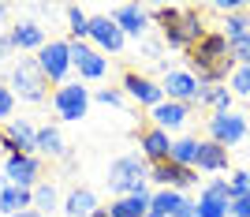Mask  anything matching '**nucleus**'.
<instances>
[{
  "mask_svg": "<svg viewBox=\"0 0 250 217\" xmlns=\"http://www.w3.org/2000/svg\"><path fill=\"white\" fill-rule=\"evenodd\" d=\"M11 94H15V101H45L49 97V79H45V72L38 68V60L34 56H19V60L11 64V79H8Z\"/></svg>",
  "mask_w": 250,
  "mask_h": 217,
  "instance_id": "7ed1b4c3",
  "label": "nucleus"
},
{
  "mask_svg": "<svg viewBox=\"0 0 250 217\" xmlns=\"http://www.w3.org/2000/svg\"><path fill=\"white\" fill-rule=\"evenodd\" d=\"M11 45L19 52H42L45 49V30H42V23H34V19H22L11 26Z\"/></svg>",
  "mask_w": 250,
  "mask_h": 217,
  "instance_id": "a211bd4d",
  "label": "nucleus"
},
{
  "mask_svg": "<svg viewBox=\"0 0 250 217\" xmlns=\"http://www.w3.org/2000/svg\"><path fill=\"white\" fill-rule=\"evenodd\" d=\"M142 52H146V60H157V56H161V42H146Z\"/></svg>",
  "mask_w": 250,
  "mask_h": 217,
  "instance_id": "58836bf2",
  "label": "nucleus"
},
{
  "mask_svg": "<svg viewBox=\"0 0 250 217\" xmlns=\"http://www.w3.org/2000/svg\"><path fill=\"white\" fill-rule=\"evenodd\" d=\"M228 49H231V60H235V68H250V34H243V38L228 42Z\"/></svg>",
  "mask_w": 250,
  "mask_h": 217,
  "instance_id": "7c9ffc66",
  "label": "nucleus"
},
{
  "mask_svg": "<svg viewBox=\"0 0 250 217\" xmlns=\"http://www.w3.org/2000/svg\"><path fill=\"white\" fill-rule=\"evenodd\" d=\"M94 217H112V214H108L104 206H97V210H94Z\"/></svg>",
  "mask_w": 250,
  "mask_h": 217,
  "instance_id": "a19ab883",
  "label": "nucleus"
},
{
  "mask_svg": "<svg viewBox=\"0 0 250 217\" xmlns=\"http://www.w3.org/2000/svg\"><path fill=\"white\" fill-rule=\"evenodd\" d=\"M94 97L101 105H124V90L120 86H101V90H94Z\"/></svg>",
  "mask_w": 250,
  "mask_h": 217,
  "instance_id": "c9c22d12",
  "label": "nucleus"
},
{
  "mask_svg": "<svg viewBox=\"0 0 250 217\" xmlns=\"http://www.w3.org/2000/svg\"><path fill=\"white\" fill-rule=\"evenodd\" d=\"M172 217H198V202L183 195V202H179V210H176V214H172Z\"/></svg>",
  "mask_w": 250,
  "mask_h": 217,
  "instance_id": "e433bc0d",
  "label": "nucleus"
},
{
  "mask_svg": "<svg viewBox=\"0 0 250 217\" xmlns=\"http://www.w3.org/2000/svg\"><path fill=\"white\" fill-rule=\"evenodd\" d=\"M112 23L124 30V38H135V42H142L149 30V8H138V4H120V8L112 11Z\"/></svg>",
  "mask_w": 250,
  "mask_h": 217,
  "instance_id": "dca6fc26",
  "label": "nucleus"
},
{
  "mask_svg": "<svg viewBox=\"0 0 250 217\" xmlns=\"http://www.w3.org/2000/svg\"><path fill=\"white\" fill-rule=\"evenodd\" d=\"M71 64L83 83H97L108 75V56H101L90 42H71Z\"/></svg>",
  "mask_w": 250,
  "mask_h": 217,
  "instance_id": "1a4fd4ad",
  "label": "nucleus"
},
{
  "mask_svg": "<svg viewBox=\"0 0 250 217\" xmlns=\"http://www.w3.org/2000/svg\"><path fill=\"white\" fill-rule=\"evenodd\" d=\"M90 42H94V49L101 52V56H104V52L120 56L124 45H127V38H124V30H120L108 15H94V19H90Z\"/></svg>",
  "mask_w": 250,
  "mask_h": 217,
  "instance_id": "ddd939ff",
  "label": "nucleus"
},
{
  "mask_svg": "<svg viewBox=\"0 0 250 217\" xmlns=\"http://www.w3.org/2000/svg\"><path fill=\"white\" fill-rule=\"evenodd\" d=\"M146 217H161V214H146Z\"/></svg>",
  "mask_w": 250,
  "mask_h": 217,
  "instance_id": "49530a36",
  "label": "nucleus"
},
{
  "mask_svg": "<svg viewBox=\"0 0 250 217\" xmlns=\"http://www.w3.org/2000/svg\"><path fill=\"white\" fill-rule=\"evenodd\" d=\"M172 135L168 131H161V127H142V131H138V154L146 157L149 165H157V161H168V157H172Z\"/></svg>",
  "mask_w": 250,
  "mask_h": 217,
  "instance_id": "2eb2a0df",
  "label": "nucleus"
},
{
  "mask_svg": "<svg viewBox=\"0 0 250 217\" xmlns=\"http://www.w3.org/2000/svg\"><path fill=\"white\" fill-rule=\"evenodd\" d=\"M63 214L67 217H94V210H97V195L90 191V187H75L71 195L63 198Z\"/></svg>",
  "mask_w": 250,
  "mask_h": 217,
  "instance_id": "5701e85b",
  "label": "nucleus"
},
{
  "mask_svg": "<svg viewBox=\"0 0 250 217\" xmlns=\"http://www.w3.org/2000/svg\"><path fill=\"white\" fill-rule=\"evenodd\" d=\"M228 90L235 94V97H250V68H235V72H231Z\"/></svg>",
  "mask_w": 250,
  "mask_h": 217,
  "instance_id": "2f4dec72",
  "label": "nucleus"
},
{
  "mask_svg": "<svg viewBox=\"0 0 250 217\" xmlns=\"http://www.w3.org/2000/svg\"><path fill=\"white\" fill-rule=\"evenodd\" d=\"M38 60V68L45 72V79L56 86L67 83V72H71L75 64H71V42H45V49L34 56Z\"/></svg>",
  "mask_w": 250,
  "mask_h": 217,
  "instance_id": "6e6552de",
  "label": "nucleus"
},
{
  "mask_svg": "<svg viewBox=\"0 0 250 217\" xmlns=\"http://www.w3.org/2000/svg\"><path fill=\"white\" fill-rule=\"evenodd\" d=\"M120 90H124V97L146 105L149 113H153L161 101H168L165 90H161V83H153L149 75H138V72H124V86H120Z\"/></svg>",
  "mask_w": 250,
  "mask_h": 217,
  "instance_id": "9b49d317",
  "label": "nucleus"
},
{
  "mask_svg": "<svg viewBox=\"0 0 250 217\" xmlns=\"http://www.w3.org/2000/svg\"><path fill=\"white\" fill-rule=\"evenodd\" d=\"M67 15V30H71V42H90V15H86L79 4H67L63 8Z\"/></svg>",
  "mask_w": 250,
  "mask_h": 217,
  "instance_id": "a878e982",
  "label": "nucleus"
},
{
  "mask_svg": "<svg viewBox=\"0 0 250 217\" xmlns=\"http://www.w3.org/2000/svg\"><path fill=\"white\" fill-rule=\"evenodd\" d=\"M172 161L183 169H194V161H198V139H176V146H172Z\"/></svg>",
  "mask_w": 250,
  "mask_h": 217,
  "instance_id": "cd10ccee",
  "label": "nucleus"
},
{
  "mask_svg": "<svg viewBox=\"0 0 250 217\" xmlns=\"http://www.w3.org/2000/svg\"><path fill=\"white\" fill-rule=\"evenodd\" d=\"M108 191L112 195H138V191H146L149 184V161L142 154H124V157H116L112 165H108Z\"/></svg>",
  "mask_w": 250,
  "mask_h": 217,
  "instance_id": "f03ea898",
  "label": "nucleus"
},
{
  "mask_svg": "<svg viewBox=\"0 0 250 217\" xmlns=\"http://www.w3.org/2000/svg\"><path fill=\"white\" fill-rule=\"evenodd\" d=\"M4 187H8V180H4V176H0V191H4Z\"/></svg>",
  "mask_w": 250,
  "mask_h": 217,
  "instance_id": "c03bdc74",
  "label": "nucleus"
},
{
  "mask_svg": "<svg viewBox=\"0 0 250 217\" xmlns=\"http://www.w3.org/2000/svg\"><path fill=\"white\" fill-rule=\"evenodd\" d=\"M0 64H4V52H0Z\"/></svg>",
  "mask_w": 250,
  "mask_h": 217,
  "instance_id": "de8ad7c7",
  "label": "nucleus"
},
{
  "mask_svg": "<svg viewBox=\"0 0 250 217\" xmlns=\"http://www.w3.org/2000/svg\"><path fill=\"white\" fill-rule=\"evenodd\" d=\"M161 90H165L168 101H179V105H198V79L190 72H179V68H172V72L161 79Z\"/></svg>",
  "mask_w": 250,
  "mask_h": 217,
  "instance_id": "4468645a",
  "label": "nucleus"
},
{
  "mask_svg": "<svg viewBox=\"0 0 250 217\" xmlns=\"http://www.w3.org/2000/svg\"><path fill=\"white\" fill-rule=\"evenodd\" d=\"M38 157H49V161H67L71 157V150H67V143H63L56 124L38 127Z\"/></svg>",
  "mask_w": 250,
  "mask_h": 217,
  "instance_id": "6ab92c4d",
  "label": "nucleus"
},
{
  "mask_svg": "<svg viewBox=\"0 0 250 217\" xmlns=\"http://www.w3.org/2000/svg\"><path fill=\"white\" fill-rule=\"evenodd\" d=\"M90 86L83 83V79H71V83H63L52 90V113H56V120H63V124H79L86 113H90Z\"/></svg>",
  "mask_w": 250,
  "mask_h": 217,
  "instance_id": "20e7f679",
  "label": "nucleus"
},
{
  "mask_svg": "<svg viewBox=\"0 0 250 217\" xmlns=\"http://www.w3.org/2000/svg\"><path fill=\"white\" fill-rule=\"evenodd\" d=\"M231 217H250V198H231Z\"/></svg>",
  "mask_w": 250,
  "mask_h": 217,
  "instance_id": "4c0bfd02",
  "label": "nucleus"
},
{
  "mask_svg": "<svg viewBox=\"0 0 250 217\" xmlns=\"http://www.w3.org/2000/svg\"><path fill=\"white\" fill-rule=\"evenodd\" d=\"M198 172H224L228 169V150L213 139H198V161H194Z\"/></svg>",
  "mask_w": 250,
  "mask_h": 217,
  "instance_id": "aec40b11",
  "label": "nucleus"
},
{
  "mask_svg": "<svg viewBox=\"0 0 250 217\" xmlns=\"http://www.w3.org/2000/svg\"><path fill=\"white\" fill-rule=\"evenodd\" d=\"M42 157L38 154H15V157H4V180L11 187H38L42 180Z\"/></svg>",
  "mask_w": 250,
  "mask_h": 217,
  "instance_id": "9d476101",
  "label": "nucleus"
},
{
  "mask_svg": "<svg viewBox=\"0 0 250 217\" xmlns=\"http://www.w3.org/2000/svg\"><path fill=\"white\" fill-rule=\"evenodd\" d=\"M231 101H235V94L228 90V83L224 86H202L198 90V105L209 109V113H231Z\"/></svg>",
  "mask_w": 250,
  "mask_h": 217,
  "instance_id": "b1692460",
  "label": "nucleus"
},
{
  "mask_svg": "<svg viewBox=\"0 0 250 217\" xmlns=\"http://www.w3.org/2000/svg\"><path fill=\"white\" fill-rule=\"evenodd\" d=\"M149 184L187 191V187L198 184V169H183V165H176V161L168 157V161H157V165H149Z\"/></svg>",
  "mask_w": 250,
  "mask_h": 217,
  "instance_id": "f8f14e48",
  "label": "nucleus"
},
{
  "mask_svg": "<svg viewBox=\"0 0 250 217\" xmlns=\"http://www.w3.org/2000/svg\"><path fill=\"white\" fill-rule=\"evenodd\" d=\"M206 131H209V139L213 143H220L224 150H231V146H239L243 139H247V131H250V124H247V116L243 113H213L206 120Z\"/></svg>",
  "mask_w": 250,
  "mask_h": 217,
  "instance_id": "423d86ee",
  "label": "nucleus"
},
{
  "mask_svg": "<svg viewBox=\"0 0 250 217\" xmlns=\"http://www.w3.org/2000/svg\"><path fill=\"white\" fill-rule=\"evenodd\" d=\"M198 217H231V202H224V198H209V195H198Z\"/></svg>",
  "mask_w": 250,
  "mask_h": 217,
  "instance_id": "c85d7f7f",
  "label": "nucleus"
},
{
  "mask_svg": "<svg viewBox=\"0 0 250 217\" xmlns=\"http://www.w3.org/2000/svg\"><path fill=\"white\" fill-rule=\"evenodd\" d=\"M26 210H34V191L30 187H4L0 191V214L4 217H19L26 214Z\"/></svg>",
  "mask_w": 250,
  "mask_h": 217,
  "instance_id": "412c9836",
  "label": "nucleus"
},
{
  "mask_svg": "<svg viewBox=\"0 0 250 217\" xmlns=\"http://www.w3.org/2000/svg\"><path fill=\"white\" fill-rule=\"evenodd\" d=\"M224 38H228V42H235V38H243V34H250V15L247 11H239V15H228V19H224Z\"/></svg>",
  "mask_w": 250,
  "mask_h": 217,
  "instance_id": "c756f323",
  "label": "nucleus"
},
{
  "mask_svg": "<svg viewBox=\"0 0 250 217\" xmlns=\"http://www.w3.org/2000/svg\"><path fill=\"white\" fill-rule=\"evenodd\" d=\"M0 146H4V157L15 154H38V127L30 120H8L0 124Z\"/></svg>",
  "mask_w": 250,
  "mask_h": 217,
  "instance_id": "0eeeda50",
  "label": "nucleus"
},
{
  "mask_svg": "<svg viewBox=\"0 0 250 217\" xmlns=\"http://www.w3.org/2000/svg\"><path fill=\"white\" fill-rule=\"evenodd\" d=\"M56 206H60V191H56V184H45V180H42V184L34 187V210H38L42 217H49Z\"/></svg>",
  "mask_w": 250,
  "mask_h": 217,
  "instance_id": "bb28decb",
  "label": "nucleus"
},
{
  "mask_svg": "<svg viewBox=\"0 0 250 217\" xmlns=\"http://www.w3.org/2000/svg\"><path fill=\"white\" fill-rule=\"evenodd\" d=\"M0 165H4V146H0Z\"/></svg>",
  "mask_w": 250,
  "mask_h": 217,
  "instance_id": "a18cd8bd",
  "label": "nucleus"
},
{
  "mask_svg": "<svg viewBox=\"0 0 250 217\" xmlns=\"http://www.w3.org/2000/svg\"><path fill=\"white\" fill-rule=\"evenodd\" d=\"M19 217H42V214H38V210H26V214H19Z\"/></svg>",
  "mask_w": 250,
  "mask_h": 217,
  "instance_id": "79ce46f5",
  "label": "nucleus"
},
{
  "mask_svg": "<svg viewBox=\"0 0 250 217\" xmlns=\"http://www.w3.org/2000/svg\"><path fill=\"white\" fill-rule=\"evenodd\" d=\"M187 64H190V75L198 79V86H224L235 72L228 38L220 30H206V38L194 49H187Z\"/></svg>",
  "mask_w": 250,
  "mask_h": 217,
  "instance_id": "f257e3e1",
  "label": "nucleus"
},
{
  "mask_svg": "<svg viewBox=\"0 0 250 217\" xmlns=\"http://www.w3.org/2000/svg\"><path fill=\"white\" fill-rule=\"evenodd\" d=\"M149 198H153V191H138V195H124V198H116L112 206H108V214L112 217H146L149 214Z\"/></svg>",
  "mask_w": 250,
  "mask_h": 217,
  "instance_id": "4be33fe9",
  "label": "nucleus"
},
{
  "mask_svg": "<svg viewBox=\"0 0 250 217\" xmlns=\"http://www.w3.org/2000/svg\"><path fill=\"white\" fill-rule=\"evenodd\" d=\"M179 202H183V191H176V187H157L153 198H149V214L172 217L179 210Z\"/></svg>",
  "mask_w": 250,
  "mask_h": 217,
  "instance_id": "393cba45",
  "label": "nucleus"
},
{
  "mask_svg": "<svg viewBox=\"0 0 250 217\" xmlns=\"http://www.w3.org/2000/svg\"><path fill=\"white\" fill-rule=\"evenodd\" d=\"M247 139H250V131H247Z\"/></svg>",
  "mask_w": 250,
  "mask_h": 217,
  "instance_id": "09e8293b",
  "label": "nucleus"
},
{
  "mask_svg": "<svg viewBox=\"0 0 250 217\" xmlns=\"http://www.w3.org/2000/svg\"><path fill=\"white\" fill-rule=\"evenodd\" d=\"M15 120V94H11L8 83H0V124Z\"/></svg>",
  "mask_w": 250,
  "mask_h": 217,
  "instance_id": "473e14b6",
  "label": "nucleus"
},
{
  "mask_svg": "<svg viewBox=\"0 0 250 217\" xmlns=\"http://www.w3.org/2000/svg\"><path fill=\"white\" fill-rule=\"evenodd\" d=\"M0 52L8 56V52H15V45H11V34H0Z\"/></svg>",
  "mask_w": 250,
  "mask_h": 217,
  "instance_id": "ea45409f",
  "label": "nucleus"
},
{
  "mask_svg": "<svg viewBox=\"0 0 250 217\" xmlns=\"http://www.w3.org/2000/svg\"><path fill=\"white\" fill-rule=\"evenodd\" d=\"M202 195H209V198H224V202H231V184L224 180V176H217V180H209V184L202 187Z\"/></svg>",
  "mask_w": 250,
  "mask_h": 217,
  "instance_id": "72a5a7b5",
  "label": "nucleus"
},
{
  "mask_svg": "<svg viewBox=\"0 0 250 217\" xmlns=\"http://www.w3.org/2000/svg\"><path fill=\"white\" fill-rule=\"evenodd\" d=\"M4 15H8V4H0V19H4Z\"/></svg>",
  "mask_w": 250,
  "mask_h": 217,
  "instance_id": "37998d69",
  "label": "nucleus"
},
{
  "mask_svg": "<svg viewBox=\"0 0 250 217\" xmlns=\"http://www.w3.org/2000/svg\"><path fill=\"white\" fill-rule=\"evenodd\" d=\"M228 184H231V198H250V169H239Z\"/></svg>",
  "mask_w": 250,
  "mask_h": 217,
  "instance_id": "f704fd0d",
  "label": "nucleus"
},
{
  "mask_svg": "<svg viewBox=\"0 0 250 217\" xmlns=\"http://www.w3.org/2000/svg\"><path fill=\"white\" fill-rule=\"evenodd\" d=\"M161 38H165V45H172V49H194V45L206 38V23H202V11L198 8H183L179 11L176 23H168L165 30H161Z\"/></svg>",
  "mask_w": 250,
  "mask_h": 217,
  "instance_id": "39448f33",
  "label": "nucleus"
},
{
  "mask_svg": "<svg viewBox=\"0 0 250 217\" xmlns=\"http://www.w3.org/2000/svg\"><path fill=\"white\" fill-rule=\"evenodd\" d=\"M190 109H194V105H179V101H161L153 109V113H149V120H153V127H161V131H179V127L187 124V116H190Z\"/></svg>",
  "mask_w": 250,
  "mask_h": 217,
  "instance_id": "f3484780",
  "label": "nucleus"
}]
</instances>
